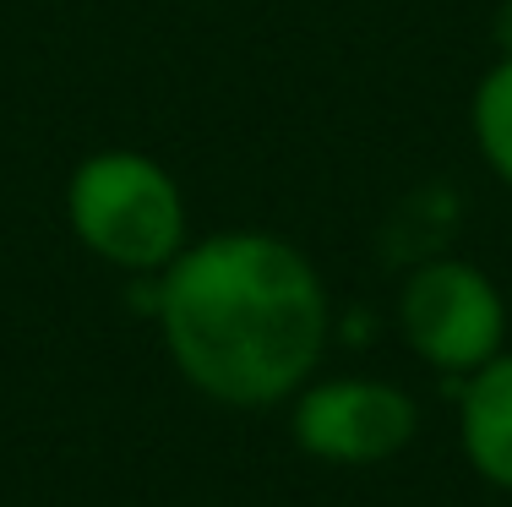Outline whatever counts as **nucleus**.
<instances>
[{
    "label": "nucleus",
    "mask_w": 512,
    "mask_h": 507,
    "mask_svg": "<svg viewBox=\"0 0 512 507\" xmlns=\"http://www.w3.org/2000/svg\"><path fill=\"white\" fill-rule=\"evenodd\" d=\"M175 371L224 409L289 404L322 366L327 284L295 240L218 229L191 240L153 289Z\"/></svg>",
    "instance_id": "f257e3e1"
},
{
    "label": "nucleus",
    "mask_w": 512,
    "mask_h": 507,
    "mask_svg": "<svg viewBox=\"0 0 512 507\" xmlns=\"http://www.w3.org/2000/svg\"><path fill=\"white\" fill-rule=\"evenodd\" d=\"M66 224L82 251L120 273H164L186 240V197L158 159L131 148L88 153L66 180Z\"/></svg>",
    "instance_id": "f03ea898"
},
{
    "label": "nucleus",
    "mask_w": 512,
    "mask_h": 507,
    "mask_svg": "<svg viewBox=\"0 0 512 507\" xmlns=\"http://www.w3.org/2000/svg\"><path fill=\"white\" fill-rule=\"evenodd\" d=\"M398 328L425 366L469 377L507 349V300L485 268L463 257H431L404 279Z\"/></svg>",
    "instance_id": "7ed1b4c3"
},
{
    "label": "nucleus",
    "mask_w": 512,
    "mask_h": 507,
    "mask_svg": "<svg viewBox=\"0 0 512 507\" xmlns=\"http://www.w3.org/2000/svg\"><path fill=\"white\" fill-rule=\"evenodd\" d=\"M414 431H420V404L382 377H311L289 398V437L322 464H387L414 442Z\"/></svg>",
    "instance_id": "20e7f679"
},
{
    "label": "nucleus",
    "mask_w": 512,
    "mask_h": 507,
    "mask_svg": "<svg viewBox=\"0 0 512 507\" xmlns=\"http://www.w3.org/2000/svg\"><path fill=\"white\" fill-rule=\"evenodd\" d=\"M463 464L496 491H512V349L469 371L458 388Z\"/></svg>",
    "instance_id": "39448f33"
},
{
    "label": "nucleus",
    "mask_w": 512,
    "mask_h": 507,
    "mask_svg": "<svg viewBox=\"0 0 512 507\" xmlns=\"http://www.w3.org/2000/svg\"><path fill=\"white\" fill-rule=\"evenodd\" d=\"M469 126H474L480 159L491 164V175L512 191V55H502L480 77L474 104H469Z\"/></svg>",
    "instance_id": "423d86ee"
}]
</instances>
